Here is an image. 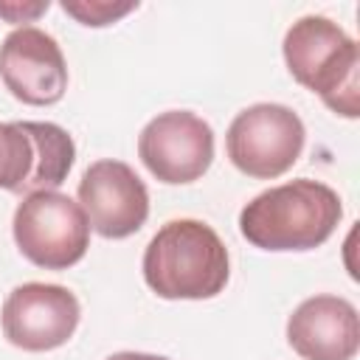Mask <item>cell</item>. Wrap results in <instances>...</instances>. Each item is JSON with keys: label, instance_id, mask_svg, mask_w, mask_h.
Here are the masks:
<instances>
[{"label": "cell", "instance_id": "1", "mask_svg": "<svg viewBox=\"0 0 360 360\" xmlns=\"http://www.w3.org/2000/svg\"><path fill=\"white\" fill-rule=\"evenodd\" d=\"M343 217L335 188L298 177L256 194L239 214L242 236L262 250H312L323 245Z\"/></svg>", "mask_w": 360, "mask_h": 360}, {"label": "cell", "instance_id": "2", "mask_svg": "<svg viewBox=\"0 0 360 360\" xmlns=\"http://www.w3.org/2000/svg\"><path fill=\"white\" fill-rule=\"evenodd\" d=\"M228 276V248L200 219L166 222L143 250V281L166 301L214 298L225 290Z\"/></svg>", "mask_w": 360, "mask_h": 360}, {"label": "cell", "instance_id": "3", "mask_svg": "<svg viewBox=\"0 0 360 360\" xmlns=\"http://www.w3.org/2000/svg\"><path fill=\"white\" fill-rule=\"evenodd\" d=\"M284 62L298 84L343 115H360V51L357 42L329 17L307 14L284 34Z\"/></svg>", "mask_w": 360, "mask_h": 360}, {"label": "cell", "instance_id": "4", "mask_svg": "<svg viewBox=\"0 0 360 360\" xmlns=\"http://www.w3.org/2000/svg\"><path fill=\"white\" fill-rule=\"evenodd\" d=\"M20 253L45 270H68L90 248V222L76 200L62 191L25 194L11 219Z\"/></svg>", "mask_w": 360, "mask_h": 360}, {"label": "cell", "instance_id": "5", "mask_svg": "<svg viewBox=\"0 0 360 360\" xmlns=\"http://www.w3.org/2000/svg\"><path fill=\"white\" fill-rule=\"evenodd\" d=\"M307 141L295 110L273 101L245 107L228 127L225 149L231 163L256 180L281 177L301 158Z\"/></svg>", "mask_w": 360, "mask_h": 360}, {"label": "cell", "instance_id": "6", "mask_svg": "<svg viewBox=\"0 0 360 360\" xmlns=\"http://www.w3.org/2000/svg\"><path fill=\"white\" fill-rule=\"evenodd\" d=\"M76 160L68 129L51 121L0 124V188L14 194L56 191Z\"/></svg>", "mask_w": 360, "mask_h": 360}, {"label": "cell", "instance_id": "7", "mask_svg": "<svg viewBox=\"0 0 360 360\" xmlns=\"http://www.w3.org/2000/svg\"><path fill=\"white\" fill-rule=\"evenodd\" d=\"M138 155L160 183H194L214 160V129L188 110H169L141 129Z\"/></svg>", "mask_w": 360, "mask_h": 360}, {"label": "cell", "instance_id": "8", "mask_svg": "<svg viewBox=\"0 0 360 360\" xmlns=\"http://www.w3.org/2000/svg\"><path fill=\"white\" fill-rule=\"evenodd\" d=\"M82 318L79 298L62 284L28 281L3 301V335L22 352H51L65 346Z\"/></svg>", "mask_w": 360, "mask_h": 360}, {"label": "cell", "instance_id": "9", "mask_svg": "<svg viewBox=\"0 0 360 360\" xmlns=\"http://www.w3.org/2000/svg\"><path fill=\"white\" fill-rule=\"evenodd\" d=\"M79 205L90 228L104 239L138 233L149 217V191L124 160H96L79 180Z\"/></svg>", "mask_w": 360, "mask_h": 360}, {"label": "cell", "instance_id": "10", "mask_svg": "<svg viewBox=\"0 0 360 360\" xmlns=\"http://www.w3.org/2000/svg\"><path fill=\"white\" fill-rule=\"evenodd\" d=\"M0 79L22 104H56L68 90V65L59 42L34 25L14 28L0 45Z\"/></svg>", "mask_w": 360, "mask_h": 360}, {"label": "cell", "instance_id": "11", "mask_svg": "<svg viewBox=\"0 0 360 360\" xmlns=\"http://www.w3.org/2000/svg\"><path fill=\"white\" fill-rule=\"evenodd\" d=\"M287 343L304 360H352L360 346V318L340 295H312L287 318Z\"/></svg>", "mask_w": 360, "mask_h": 360}, {"label": "cell", "instance_id": "12", "mask_svg": "<svg viewBox=\"0 0 360 360\" xmlns=\"http://www.w3.org/2000/svg\"><path fill=\"white\" fill-rule=\"evenodd\" d=\"M135 8H138V0H127V3H115V0H62V11L70 14L73 20H79L82 25H90V28L110 25V22L121 20L124 14H129Z\"/></svg>", "mask_w": 360, "mask_h": 360}, {"label": "cell", "instance_id": "13", "mask_svg": "<svg viewBox=\"0 0 360 360\" xmlns=\"http://www.w3.org/2000/svg\"><path fill=\"white\" fill-rule=\"evenodd\" d=\"M48 0H37V3H17V0H8V3H0V17L8 20V22H31L37 20L42 11H48Z\"/></svg>", "mask_w": 360, "mask_h": 360}, {"label": "cell", "instance_id": "14", "mask_svg": "<svg viewBox=\"0 0 360 360\" xmlns=\"http://www.w3.org/2000/svg\"><path fill=\"white\" fill-rule=\"evenodd\" d=\"M107 360H169L163 354H146V352H115Z\"/></svg>", "mask_w": 360, "mask_h": 360}]
</instances>
